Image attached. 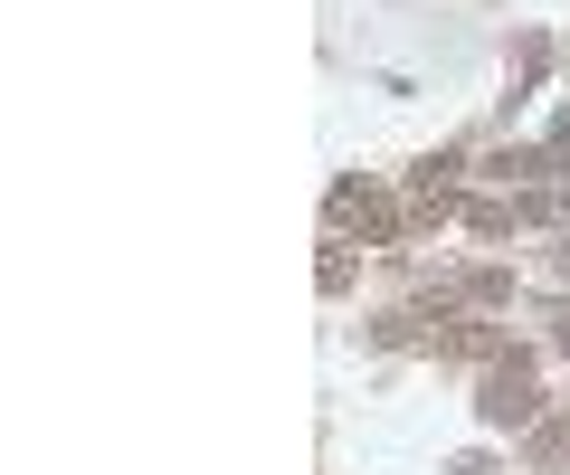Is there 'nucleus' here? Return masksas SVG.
<instances>
[{"label": "nucleus", "instance_id": "f257e3e1", "mask_svg": "<svg viewBox=\"0 0 570 475\" xmlns=\"http://www.w3.org/2000/svg\"><path fill=\"white\" fill-rule=\"evenodd\" d=\"M532 409V399H523V372H504V380H494V399H485V418H523Z\"/></svg>", "mask_w": 570, "mask_h": 475}]
</instances>
